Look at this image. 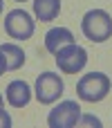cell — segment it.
I'll return each mask as SVG.
<instances>
[{
	"instance_id": "cell-14",
	"label": "cell",
	"mask_w": 112,
	"mask_h": 128,
	"mask_svg": "<svg viewBox=\"0 0 112 128\" xmlns=\"http://www.w3.org/2000/svg\"><path fill=\"white\" fill-rule=\"evenodd\" d=\"M2 106H4V99H2V94H0V108H2Z\"/></svg>"
},
{
	"instance_id": "cell-7",
	"label": "cell",
	"mask_w": 112,
	"mask_h": 128,
	"mask_svg": "<svg viewBox=\"0 0 112 128\" xmlns=\"http://www.w3.org/2000/svg\"><path fill=\"white\" fill-rule=\"evenodd\" d=\"M4 92H7V101H9L13 108H25V106L29 104V99H31V88H29V83H27V81H20V79L11 81Z\"/></svg>"
},
{
	"instance_id": "cell-9",
	"label": "cell",
	"mask_w": 112,
	"mask_h": 128,
	"mask_svg": "<svg viewBox=\"0 0 112 128\" xmlns=\"http://www.w3.org/2000/svg\"><path fill=\"white\" fill-rule=\"evenodd\" d=\"M61 0H34V14L40 22H49L58 16Z\"/></svg>"
},
{
	"instance_id": "cell-5",
	"label": "cell",
	"mask_w": 112,
	"mask_h": 128,
	"mask_svg": "<svg viewBox=\"0 0 112 128\" xmlns=\"http://www.w3.org/2000/svg\"><path fill=\"white\" fill-rule=\"evenodd\" d=\"M63 90H65V86H63V79L58 74H54V72L38 74V79H36V99L40 104H47V106L54 104L63 94Z\"/></svg>"
},
{
	"instance_id": "cell-10",
	"label": "cell",
	"mask_w": 112,
	"mask_h": 128,
	"mask_svg": "<svg viewBox=\"0 0 112 128\" xmlns=\"http://www.w3.org/2000/svg\"><path fill=\"white\" fill-rule=\"evenodd\" d=\"M0 52H2V56H4L7 70H18V68L25 63V52H22V47L13 45V43H2V45H0Z\"/></svg>"
},
{
	"instance_id": "cell-8",
	"label": "cell",
	"mask_w": 112,
	"mask_h": 128,
	"mask_svg": "<svg viewBox=\"0 0 112 128\" xmlns=\"http://www.w3.org/2000/svg\"><path fill=\"white\" fill-rule=\"evenodd\" d=\"M72 43H74V34H72L67 27H54V29H49V32L45 34V47H47V52H52V54H56L61 47L72 45Z\"/></svg>"
},
{
	"instance_id": "cell-11",
	"label": "cell",
	"mask_w": 112,
	"mask_h": 128,
	"mask_svg": "<svg viewBox=\"0 0 112 128\" xmlns=\"http://www.w3.org/2000/svg\"><path fill=\"white\" fill-rule=\"evenodd\" d=\"M79 124H81V126H97V128H101V119L94 117V115H81Z\"/></svg>"
},
{
	"instance_id": "cell-6",
	"label": "cell",
	"mask_w": 112,
	"mask_h": 128,
	"mask_svg": "<svg viewBox=\"0 0 112 128\" xmlns=\"http://www.w3.org/2000/svg\"><path fill=\"white\" fill-rule=\"evenodd\" d=\"M81 119V106L76 101H61L54 110L47 115L49 128H72Z\"/></svg>"
},
{
	"instance_id": "cell-2",
	"label": "cell",
	"mask_w": 112,
	"mask_h": 128,
	"mask_svg": "<svg viewBox=\"0 0 112 128\" xmlns=\"http://www.w3.org/2000/svg\"><path fill=\"white\" fill-rule=\"evenodd\" d=\"M81 29L92 43H103L112 36V16L103 9H90L81 20Z\"/></svg>"
},
{
	"instance_id": "cell-15",
	"label": "cell",
	"mask_w": 112,
	"mask_h": 128,
	"mask_svg": "<svg viewBox=\"0 0 112 128\" xmlns=\"http://www.w3.org/2000/svg\"><path fill=\"white\" fill-rule=\"evenodd\" d=\"M0 14H2V0H0Z\"/></svg>"
},
{
	"instance_id": "cell-1",
	"label": "cell",
	"mask_w": 112,
	"mask_h": 128,
	"mask_svg": "<svg viewBox=\"0 0 112 128\" xmlns=\"http://www.w3.org/2000/svg\"><path fill=\"white\" fill-rule=\"evenodd\" d=\"M110 92V76L103 74V72H90V74H83L76 83V94L81 101H88V104H97L101 99H106Z\"/></svg>"
},
{
	"instance_id": "cell-13",
	"label": "cell",
	"mask_w": 112,
	"mask_h": 128,
	"mask_svg": "<svg viewBox=\"0 0 112 128\" xmlns=\"http://www.w3.org/2000/svg\"><path fill=\"white\" fill-rule=\"evenodd\" d=\"M4 70H7V63H4V56L0 52V74H4Z\"/></svg>"
},
{
	"instance_id": "cell-4",
	"label": "cell",
	"mask_w": 112,
	"mask_h": 128,
	"mask_svg": "<svg viewBox=\"0 0 112 128\" xmlns=\"http://www.w3.org/2000/svg\"><path fill=\"white\" fill-rule=\"evenodd\" d=\"M4 32L16 40H27L34 34V20L25 9H13L4 16Z\"/></svg>"
},
{
	"instance_id": "cell-3",
	"label": "cell",
	"mask_w": 112,
	"mask_h": 128,
	"mask_svg": "<svg viewBox=\"0 0 112 128\" xmlns=\"http://www.w3.org/2000/svg\"><path fill=\"white\" fill-rule=\"evenodd\" d=\"M54 56H56L58 70L65 72V74H76V72H81V70L85 68V63H88V52H85L81 45H76V43L61 47Z\"/></svg>"
},
{
	"instance_id": "cell-16",
	"label": "cell",
	"mask_w": 112,
	"mask_h": 128,
	"mask_svg": "<svg viewBox=\"0 0 112 128\" xmlns=\"http://www.w3.org/2000/svg\"><path fill=\"white\" fill-rule=\"evenodd\" d=\"M16 2H25V0H16Z\"/></svg>"
},
{
	"instance_id": "cell-12",
	"label": "cell",
	"mask_w": 112,
	"mask_h": 128,
	"mask_svg": "<svg viewBox=\"0 0 112 128\" xmlns=\"http://www.w3.org/2000/svg\"><path fill=\"white\" fill-rule=\"evenodd\" d=\"M9 126H11V117H9L7 110L0 108V128H9Z\"/></svg>"
}]
</instances>
